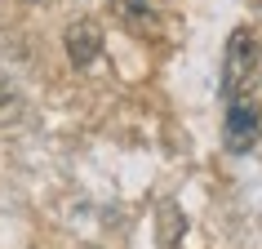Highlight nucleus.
Returning <instances> with one entry per match:
<instances>
[{"label":"nucleus","instance_id":"f03ea898","mask_svg":"<svg viewBox=\"0 0 262 249\" xmlns=\"http://www.w3.org/2000/svg\"><path fill=\"white\" fill-rule=\"evenodd\" d=\"M262 138V116L253 102H240L235 98L231 107H227V120H222V147L227 152H253V142Z\"/></svg>","mask_w":262,"mask_h":249},{"label":"nucleus","instance_id":"20e7f679","mask_svg":"<svg viewBox=\"0 0 262 249\" xmlns=\"http://www.w3.org/2000/svg\"><path fill=\"white\" fill-rule=\"evenodd\" d=\"M14 116H18V94H14V85L0 76V125L14 120Z\"/></svg>","mask_w":262,"mask_h":249},{"label":"nucleus","instance_id":"7ed1b4c3","mask_svg":"<svg viewBox=\"0 0 262 249\" xmlns=\"http://www.w3.org/2000/svg\"><path fill=\"white\" fill-rule=\"evenodd\" d=\"M67 58H71V67H89L98 54H102V27H98L94 18H76L67 27Z\"/></svg>","mask_w":262,"mask_h":249},{"label":"nucleus","instance_id":"f257e3e1","mask_svg":"<svg viewBox=\"0 0 262 249\" xmlns=\"http://www.w3.org/2000/svg\"><path fill=\"white\" fill-rule=\"evenodd\" d=\"M258 36H253V27H235L231 36H227V54H222V94L240 98V89H245L253 76H258Z\"/></svg>","mask_w":262,"mask_h":249},{"label":"nucleus","instance_id":"423d86ee","mask_svg":"<svg viewBox=\"0 0 262 249\" xmlns=\"http://www.w3.org/2000/svg\"><path fill=\"white\" fill-rule=\"evenodd\" d=\"M27 5H31V0H27Z\"/></svg>","mask_w":262,"mask_h":249},{"label":"nucleus","instance_id":"39448f33","mask_svg":"<svg viewBox=\"0 0 262 249\" xmlns=\"http://www.w3.org/2000/svg\"><path fill=\"white\" fill-rule=\"evenodd\" d=\"M182 232H187V218H178V209L165 205V245H178Z\"/></svg>","mask_w":262,"mask_h":249}]
</instances>
